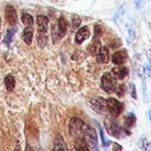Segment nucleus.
Here are the masks:
<instances>
[{
	"instance_id": "nucleus-12",
	"label": "nucleus",
	"mask_w": 151,
	"mask_h": 151,
	"mask_svg": "<svg viewBox=\"0 0 151 151\" xmlns=\"http://www.w3.org/2000/svg\"><path fill=\"white\" fill-rule=\"evenodd\" d=\"M96 60L99 63H108L110 61V51L108 47L101 46L96 54Z\"/></svg>"
},
{
	"instance_id": "nucleus-7",
	"label": "nucleus",
	"mask_w": 151,
	"mask_h": 151,
	"mask_svg": "<svg viewBox=\"0 0 151 151\" xmlns=\"http://www.w3.org/2000/svg\"><path fill=\"white\" fill-rule=\"evenodd\" d=\"M107 106H108V112L113 117H118L124 109L123 104L121 101H117L116 99H113V97H110V99H107Z\"/></svg>"
},
{
	"instance_id": "nucleus-6",
	"label": "nucleus",
	"mask_w": 151,
	"mask_h": 151,
	"mask_svg": "<svg viewBox=\"0 0 151 151\" xmlns=\"http://www.w3.org/2000/svg\"><path fill=\"white\" fill-rule=\"evenodd\" d=\"M101 88L106 91L107 93H112L115 91L116 87H117V82H116L115 77L113 73H106L101 77Z\"/></svg>"
},
{
	"instance_id": "nucleus-25",
	"label": "nucleus",
	"mask_w": 151,
	"mask_h": 151,
	"mask_svg": "<svg viewBox=\"0 0 151 151\" xmlns=\"http://www.w3.org/2000/svg\"><path fill=\"white\" fill-rule=\"evenodd\" d=\"M142 91H143V97H144L145 103H148V93H147V85H146V81H143L142 83Z\"/></svg>"
},
{
	"instance_id": "nucleus-9",
	"label": "nucleus",
	"mask_w": 151,
	"mask_h": 151,
	"mask_svg": "<svg viewBox=\"0 0 151 151\" xmlns=\"http://www.w3.org/2000/svg\"><path fill=\"white\" fill-rule=\"evenodd\" d=\"M5 19L6 22L11 26H15L18 22V16L17 12H16L15 7L12 6V5H7L6 9H5Z\"/></svg>"
},
{
	"instance_id": "nucleus-19",
	"label": "nucleus",
	"mask_w": 151,
	"mask_h": 151,
	"mask_svg": "<svg viewBox=\"0 0 151 151\" xmlns=\"http://www.w3.org/2000/svg\"><path fill=\"white\" fill-rule=\"evenodd\" d=\"M21 20L25 26H33V24H34L33 17H32L31 15H29V14H26V13L23 14V15H22Z\"/></svg>"
},
{
	"instance_id": "nucleus-27",
	"label": "nucleus",
	"mask_w": 151,
	"mask_h": 151,
	"mask_svg": "<svg viewBox=\"0 0 151 151\" xmlns=\"http://www.w3.org/2000/svg\"><path fill=\"white\" fill-rule=\"evenodd\" d=\"M103 35V30L99 25H95L94 27V38H101V36Z\"/></svg>"
},
{
	"instance_id": "nucleus-8",
	"label": "nucleus",
	"mask_w": 151,
	"mask_h": 151,
	"mask_svg": "<svg viewBox=\"0 0 151 151\" xmlns=\"http://www.w3.org/2000/svg\"><path fill=\"white\" fill-rule=\"evenodd\" d=\"M91 107L94 109L95 112L99 114L108 113V106H107V99H103L101 96H95L90 99Z\"/></svg>"
},
{
	"instance_id": "nucleus-32",
	"label": "nucleus",
	"mask_w": 151,
	"mask_h": 151,
	"mask_svg": "<svg viewBox=\"0 0 151 151\" xmlns=\"http://www.w3.org/2000/svg\"><path fill=\"white\" fill-rule=\"evenodd\" d=\"M148 118H149V120H150V122H151V110L148 112Z\"/></svg>"
},
{
	"instance_id": "nucleus-14",
	"label": "nucleus",
	"mask_w": 151,
	"mask_h": 151,
	"mask_svg": "<svg viewBox=\"0 0 151 151\" xmlns=\"http://www.w3.org/2000/svg\"><path fill=\"white\" fill-rule=\"evenodd\" d=\"M112 73H113L114 77H116L117 79L120 80H123L126 76L128 75V68L125 66H118V67H114L112 69Z\"/></svg>"
},
{
	"instance_id": "nucleus-20",
	"label": "nucleus",
	"mask_w": 151,
	"mask_h": 151,
	"mask_svg": "<svg viewBox=\"0 0 151 151\" xmlns=\"http://www.w3.org/2000/svg\"><path fill=\"white\" fill-rule=\"evenodd\" d=\"M139 147L143 150H148L151 148V142H149L146 137H142L139 141Z\"/></svg>"
},
{
	"instance_id": "nucleus-22",
	"label": "nucleus",
	"mask_w": 151,
	"mask_h": 151,
	"mask_svg": "<svg viewBox=\"0 0 151 151\" xmlns=\"http://www.w3.org/2000/svg\"><path fill=\"white\" fill-rule=\"evenodd\" d=\"M16 32V29L15 28H12V29H9L6 32V35H5L4 40H3V42H4L6 46H9V44L12 42L13 40V37H14V34Z\"/></svg>"
},
{
	"instance_id": "nucleus-10",
	"label": "nucleus",
	"mask_w": 151,
	"mask_h": 151,
	"mask_svg": "<svg viewBox=\"0 0 151 151\" xmlns=\"http://www.w3.org/2000/svg\"><path fill=\"white\" fill-rule=\"evenodd\" d=\"M90 35V30L87 26H84V27H81L80 29L77 31L75 35V42L77 45H81L83 42L87 40Z\"/></svg>"
},
{
	"instance_id": "nucleus-30",
	"label": "nucleus",
	"mask_w": 151,
	"mask_h": 151,
	"mask_svg": "<svg viewBox=\"0 0 151 151\" xmlns=\"http://www.w3.org/2000/svg\"><path fill=\"white\" fill-rule=\"evenodd\" d=\"M145 69V73H147V75L149 76V78H151V64L150 63H148V64L146 65V68Z\"/></svg>"
},
{
	"instance_id": "nucleus-15",
	"label": "nucleus",
	"mask_w": 151,
	"mask_h": 151,
	"mask_svg": "<svg viewBox=\"0 0 151 151\" xmlns=\"http://www.w3.org/2000/svg\"><path fill=\"white\" fill-rule=\"evenodd\" d=\"M54 150H67L66 144H65L64 140L60 134H56V137H55Z\"/></svg>"
},
{
	"instance_id": "nucleus-28",
	"label": "nucleus",
	"mask_w": 151,
	"mask_h": 151,
	"mask_svg": "<svg viewBox=\"0 0 151 151\" xmlns=\"http://www.w3.org/2000/svg\"><path fill=\"white\" fill-rule=\"evenodd\" d=\"M129 90H130V95H132V99H137V90H136V87L132 83L129 84Z\"/></svg>"
},
{
	"instance_id": "nucleus-21",
	"label": "nucleus",
	"mask_w": 151,
	"mask_h": 151,
	"mask_svg": "<svg viewBox=\"0 0 151 151\" xmlns=\"http://www.w3.org/2000/svg\"><path fill=\"white\" fill-rule=\"evenodd\" d=\"M95 123H96V126H97V128H99V136H101V142H103V146L104 147H107V146H109L110 145V141H108L107 139H106V137H105V134H104V130H103V128H101V125L97 121H95Z\"/></svg>"
},
{
	"instance_id": "nucleus-13",
	"label": "nucleus",
	"mask_w": 151,
	"mask_h": 151,
	"mask_svg": "<svg viewBox=\"0 0 151 151\" xmlns=\"http://www.w3.org/2000/svg\"><path fill=\"white\" fill-rule=\"evenodd\" d=\"M33 26H26L23 30V33H22V37L23 40L25 42V44H27L28 46L32 44V40H33Z\"/></svg>"
},
{
	"instance_id": "nucleus-1",
	"label": "nucleus",
	"mask_w": 151,
	"mask_h": 151,
	"mask_svg": "<svg viewBox=\"0 0 151 151\" xmlns=\"http://www.w3.org/2000/svg\"><path fill=\"white\" fill-rule=\"evenodd\" d=\"M84 121L80 119V118L73 117L70 119L68 124V129L70 132L71 137H73V141L76 144V149L78 150H89L87 145L83 141V126H84Z\"/></svg>"
},
{
	"instance_id": "nucleus-16",
	"label": "nucleus",
	"mask_w": 151,
	"mask_h": 151,
	"mask_svg": "<svg viewBox=\"0 0 151 151\" xmlns=\"http://www.w3.org/2000/svg\"><path fill=\"white\" fill-rule=\"evenodd\" d=\"M4 84H5V87H6V90L12 92L14 91L16 87V80L15 78L13 77V75H7L4 79Z\"/></svg>"
},
{
	"instance_id": "nucleus-17",
	"label": "nucleus",
	"mask_w": 151,
	"mask_h": 151,
	"mask_svg": "<svg viewBox=\"0 0 151 151\" xmlns=\"http://www.w3.org/2000/svg\"><path fill=\"white\" fill-rule=\"evenodd\" d=\"M137 121V117L134 116V114L132 113H128L127 115L125 116L124 118V124H125V127L126 128H130L134 125Z\"/></svg>"
},
{
	"instance_id": "nucleus-3",
	"label": "nucleus",
	"mask_w": 151,
	"mask_h": 151,
	"mask_svg": "<svg viewBox=\"0 0 151 151\" xmlns=\"http://www.w3.org/2000/svg\"><path fill=\"white\" fill-rule=\"evenodd\" d=\"M83 141L87 145L89 150H97L99 149V138L96 130L90 125L85 123L83 126Z\"/></svg>"
},
{
	"instance_id": "nucleus-2",
	"label": "nucleus",
	"mask_w": 151,
	"mask_h": 151,
	"mask_svg": "<svg viewBox=\"0 0 151 151\" xmlns=\"http://www.w3.org/2000/svg\"><path fill=\"white\" fill-rule=\"evenodd\" d=\"M36 25H37V42L40 48H44L48 42L49 18L44 15H40L36 18Z\"/></svg>"
},
{
	"instance_id": "nucleus-18",
	"label": "nucleus",
	"mask_w": 151,
	"mask_h": 151,
	"mask_svg": "<svg viewBox=\"0 0 151 151\" xmlns=\"http://www.w3.org/2000/svg\"><path fill=\"white\" fill-rule=\"evenodd\" d=\"M101 40H99V38H93L92 42H91L90 47H89V50H90V52L92 53L93 55H96L97 52L99 51V49H101Z\"/></svg>"
},
{
	"instance_id": "nucleus-24",
	"label": "nucleus",
	"mask_w": 151,
	"mask_h": 151,
	"mask_svg": "<svg viewBox=\"0 0 151 151\" xmlns=\"http://www.w3.org/2000/svg\"><path fill=\"white\" fill-rule=\"evenodd\" d=\"M125 90H126V88H125V86H124V84H120L119 86H118V88H117V89H115L116 94H117L119 97H122V96H123L124 93H125Z\"/></svg>"
},
{
	"instance_id": "nucleus-4",
	"label": "nucleus",
	"mask_w": 151,
	"mask_h": 151,
	"mask_svg": "<svg viewBox=\"0 0 151 151\" xmlns=\"http://www.w3.org/2000/svg\"><path fill=\"white\" fill-rule=\"evenodd\" d=\"M68 26V21L64 17H60L58 19V22H57L56 25L52 27V40L55 45L66 35Z\"/></svg>"
},
{
	"instance_id": "nucleus-23",
	"label": "nucleus",
	"mask_w": 151,
	"mask_h": 151,
	"mask_svg": "<svg viewBox=\"0 0 151 151\" xmlns=\"http://www.w3.org/2000/svg\"><path fill=\"white\" fill-rule=\"evenodd\" d=\"M134 38H136V31L132 27H129L127 31V42L130 45L134 40Z\"/></svg>"
},
{
	"instance_id": "nucleus-29",
	"label": "nucleus",
	"mask_w": 151,
	"mask_h": 151,
	"mask_svg": "<svg viewBox=\"0 0 151 151\" xmlns=\"http://www.w3.org/2000/svg\"><path fill=\"white\" fill-rule=\"evenodd\" d=\"M80 24H81L80 18H77V17L73 18V28H78L79 26H80Z\"/></svg>"
},
{
	"instance_id": "nucleus-33",
	"label": "nucleus",
	"mask_w": 151,
	"mask_h": 151,
	"mask_svg": "<svg viewBox=\"0 0 151 151\" xmlns=\"http://www.w3.org/2000/svg\"><path fill=\"white\" fill-rule=\"evenodd\" d=\"M0 25H1V19H0Z\"/></svg>"
},
{
	"instance_id": "nucleus-26",
	"label": "nucleus",
	"mask_w": 151,
	"mask_h": 151,
	"mask_svg": "<svg viewBox=\"0 0 151 151\" xmlns=\"http://www.w3.org/2000/svg\"><path fill=\"white\" fill-rule=\"evenodd\" d=\"M144 18H145V21H146L147 25L149 26V28H150V30H151V11L150 9H148V11L145 13Z\"/></svg>"
},
{
	"instance_id": "nucleus-11",
	"label": "nucleus",
	"mask_w": 151,
	"mask_h": 151,
	"mask_svg": "<svg viewBox=\"0 0 151 151\" xmlns=\"http://www.w3.org/2000/svg\"><path fill=\"white\" fill-rule=\"evenodd\" d=\"M126 60H127V52H126V50H124V49L116 51L113 54V57H112V62L116 65L123 64Z\"/></svg>"
},
{
	"instance_id": "nucleus-31",
	"label": "nucleus",
	"mask_w": 151,
	"mask_h": 151,
	"mask_svg": "<svg viewBox=\"0 0 151 151\" xmlns=\"http://www.w3.org/2000/svg\"><path fill=\"white\" fill-rule=\"evenodd\" d=\"M144 0H136V7L137 9H140L141 7V4L143 3Z\"/></svg>"
},
{
	"instance_id": "nucleus-5",
	"label": "nucleus",
	"mask_w": 151,
	"mask_h": 151,
	"mask_svg": "<svg viewBox=\"0 0 151 151\" xmlns=\"http://www.w3.org/2000/svg\"><path fill=\"white\" fill-rule=\"evenodd\" d=\"M105 125H106V128H107L108 132H109L111 136L115 137V138L119 139L122 137L123 132L125 134H128V136H130V132H127L126 129H124L119 123H117L116 121L114 120H109V119H106L105 120Z\"/></svg>"
}]
</instances>
